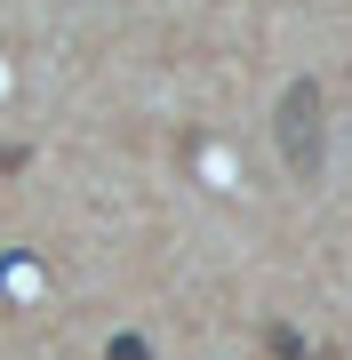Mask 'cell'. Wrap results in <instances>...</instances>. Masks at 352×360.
<instances>
[{
    "label": "cell",
    "mask_w": 352,
    "mask_h": 360,
    "mask_svg": "<svg viewBox=\"0 0 352 360\" xmlns=\"http://www.w3.org/2000/svg\"><path fill=\"white\" fill-rule=\"evenodd\" d=\"M320 153H328V129H320V80H296L280 96V160L296 176H320Z\"/></svg>",
    "instance_id": "obj_1"
}]
</instances>
